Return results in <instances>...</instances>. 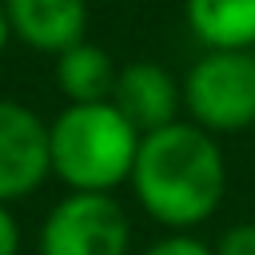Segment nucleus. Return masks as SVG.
I'll return each mask as SVG.
<instances>
[{"label": "nucleus", "mask_w": 255, "mask_h": 255, "mask_svg": "<svg viewBox=\"0 0 255 255\" xmlns=\"http://www.w3.org/2000/svg\"><path fill=\"white\" fill-rule=\"evenodd\" d=\"M128 183L155 223L167 231H191L219 211L227 191V163L215 135L191 120H175L139 139Z\"/></svg>", "instance_id": "f257e3e1"}, {"label": "nucleus", "mask_w": 255, "mask_h": 255, "mask_svg": "<svg viewBox=\"0 0 255 255\" xmlns=\"http://www.w3.org/2000/svg\"><path fill=\"white\" fill-rule=\"evenodd\" d=\"M139 131L120 116L112 100L104 104H68L48 124V159L52 175L72 191L112 195V187L131 179Z\"/></svg>", "instance_id": "f03ea898"}, {"label": "nucleus", "mask_w": 255, "mask_h": 255, "mask_svg": "<svg viewBox=\"0 0 255 255\" xmlns=\"http://www.w3.org/2000/svg\"><path fill=\"white\" fill-rule=\"evenodd\" d=\"M183 108L207 135H235L255 128V52H203L183 84Z\"/></svg>", "instance_id": "7ed1b4c3"}, {"label": "nucleus", "mask_w": 255, "mask_h": 255, "mask_svg": "<svg viewBox=\"0 0 255 255\" xmlns=\"http://www.w3.org/2000/svg\"><path fill=\"white\" fill-rule=\"evenodd\" d=\"M131 223L116 195L68 191L40 223V255H128Z\"/></svg>", "instance_id": "20e7f679"}, {"label": "nucleus", "mask_w": 255, "mask_h": 255, "mask_svg": "<svg viewBox=\"0 0 255 255\" xmlns=\"http://www.w3.org/2000/svg\"><path fill=\"white\" fill-rule=\"evenodd\" d=\"M48 175V124L28 104L0 96V203L28 199Z\"/></svg>", "instance_id": "39448f33"}, {"label": "nucleus", "mask_w": 255, "mask_h": 255, "mask_svg": "<svg viewBox=\"0 0 255 255\" xmlns=\"http://www.w3.org/2000/svg\"><path fill=\"white\" fill-rule=\"evenodd\" d=\"M112 104L120 108V116L139 135H147V131H159L167 124H175V116L183 108V96H179V84L171 80L167 68H159L151 60H135V64L120 68Z\"/></svg>", "instance_id": "423d86ee"}, {"label": "nucleus", "mask_w": 255, "mask_h": 255, "mask_svg": "<svg viewBox=\"0 0 255 255\" xmlns=\"http://www.w3.org/2000/svg\"><path fill=\"white\" fill-rule=\"evenodd\" d=\"M12 36L36 52H68L88 32V0H4Z\"/></svg>", "instance_id": "0eeeda50"}, {"label": "nucleus", "mask_w": 255, "mask_h": 255, "mask_svg": "<svg viewBox=\"0 0 255 255\" xmlns=\"http://www.w3.org/2000/svg\"><path fill=\"white\" fill-rule=\"evenodd\" d=\"M183 16L207 52H255V0H183Z\"/></svg>", "instance_id": "6e6552de"}, {"label": "nucleus", "mask_w": 255, "mask_h": 255, "mask_svg": "<svg viewBox=\"0 0 255 255\" xmlns=\"http://www.w3.org/2000/svg\"><path fill=\"white\" fill-rule=\"evenodd\" d=\"M116 60L100 44H72L56 56V88L68 96V104H104L116 92Z\"/></svg>", "instance_id": "1a4fd4ad"}, {"label": "nucleus", "mask_w": 255, "mask_h": 255, "mask_svg": "<svg viewBox=\"0 0 255 255\" xmlns=\"http://www.w3.org/2000/svg\"><path fill=\"white\" fill-rule=\"evenodd\" d=\"M211 251H215V255H255V219L231 223V227L215 239Z\"/></svg>", "instance_id": "9d476101"}, {"label": "nucleus", "mask_w": 255, "mask_h": 255, "mask_svg": "<svg viewBox=\"0 0 255 255\" xmlns=\"http://www.w3.org/2000/svg\"><path fill=\"white\" fill-rule=\"evenodd\" d=\"M143 255H215L203 239H195L191 231H171V235H163V239H155Z\"/></svg>", "instance_id": "9b49d317"}, {"label": "nucleus", "mask_w": 255, "mask_h": 255, "mask_svg": "<svg viewBox=\"0 0 255 255\" xmlns=\"http://www.w3.org/2000/svg\"><path fill=\"white\" fill-rule=\"evenodd\" d=\"M20 251V223L8 211V203H0V255H16Z\"/></svg>", "instance_id": "f8f14e48"}, {"label": "nucleus", "mask_w": 255, "mask_h": 255, "mask_svg": "<svg viewBox=\"0 0 255 255\" xmlns=\"http://www.w3.org/2000/svg\"><path fill=\"white\" fill-rule=\"evenodd\" d=\"M8 40H12V24H8V12H4V0H0V60L8 52Z\"/></svg>", "instance_id": "ddd939ff"}]
</instances>
